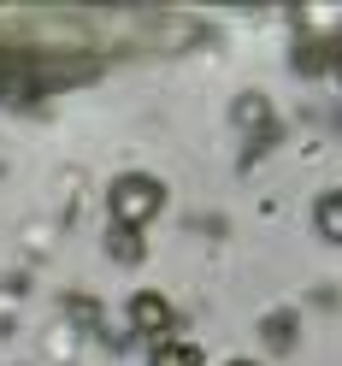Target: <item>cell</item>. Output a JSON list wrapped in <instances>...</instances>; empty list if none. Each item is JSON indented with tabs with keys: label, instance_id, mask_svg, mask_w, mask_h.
<instances>
[{
	"label": "cell",
	"instance_id": "obj_5",
	"mask_svg": "<svg viewBox=\"0 0 342 366\" xmlns=\"http://www.w3.org/2000/svg\"><path fill=\"white\" fill-rule=\"evenodd\" d=\"M112 254H119V260H136V254H142V231H112Z\"/></svg>",
	"mask_w": 342,
	"mask_h": 366
},
{
	"label": "cell",
	"instance_id": "obj_2",
	"mask_svg": "<svg viewBox=\"0 0 342 366\" xmlns=\"http://www.w3.org/2000/svg\"><path fill=\"white\" fill-rule=\"evenodd\" d=\"M130 325H136V331H148V337H159V331L171 325L166 295H136V302H130Z\"/></svg>",
	"mask_w": 342,
	"mask_h": 366
},
{
	"label": "cell",
	"instance_id": "obj_4",
	"mask_svg": "<svg viewBox=\"0 0 342 366\" xmlns=\"http://www.w3.org/2000/svg\"><path fill=\"white\" fill-rule=\"evenodd\" d=\"M318 231H325V237H336V242H342V189H336V195H325V201H318Z\"/></svg>",
	"mask_w": 342,
	"mask_h": 366
},
{
	"label": "cell",
	"instance_id": "obj_3",
	"mask_svg": "<svg viewBox=\"0 0 342 366\" xmlns=\"http://www.w3.org/2000/svg\"><path fill=\"white\" fill-rule=\"evenodd\" d=\"M154 366H201V355L189 349V342H159V349H154Z\"/></svg>",
	"mask_w": 342,
	"mask_h": 366
},
{
	"label": "cell",
	"instance_id": "obj_7",
	"mask_svg": "<svg viewBox=\"0 0 342 366\" xmlns=\"http://www.w3.org/2000/svg\"><path fill=\"white\" fill-rule=\"evenodd\" d=\"M236 366H254V360H236Z\"/></svg>",
	"mask_w": 342,
	"mask_h": 366
},
{
	"label": "cell",
	"instance_id": "obj_6",
	"mask_svg": "<svg viewBox=\"0 0 342 366\" xmlns=\"http://www.w3.org/2000/svg\"><path fill=\"white\" fill-rule=\"evenodd\" d=\"M336 83H342V59H336Z\"/></svg>",
	"mask_w": 342,
	"mask_h": 366
},
{
	"label": "cell",
	"instance_id": "obj_1",
	"mask_svg": "<svg viewBox=\"0 0 342 366\" xmlns=\"http://www.w3.org/2000/svg\"><path fill=\"white\" fill-rule=\"evenodd\" d=\"M159 201H166V189H159L154 177L130 172V177H119V183H112L106 207H112V224H119V231H142V224L159 213Z\"/></svg>",
	"mask_w": 342,
	"mask_h": 366
}]
</instances>
